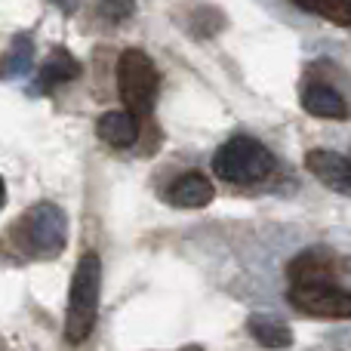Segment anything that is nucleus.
Here are the masks:
<instances>
[{
  "label": "nucleus",
  "instance_id": "f257e3e1",
  "mask_svg": "<svg viewBox=\"0 0 351 351\" xmlns=\"http://www.w3.org/2000/svg\"><path fill=\"white\" fill-rule=\"evenodd\" d=\"M99 296H102V262L96 253H84L74 268L71 290H68L65 311V339L71 346L90 339L99 317Z\"/></svg>",
  "mask_w": 351,
  "mask_h": 351
},
{
  "label": "nucleus",
  "instance_id": "f03ea898",
  "mask_svg": "<svg viewBox=\"0 0 351 351\" xmlns=\"http://www.w3.org/2000/svg\"><path fill=\"white\" fill-rule=\"evenodd\" d=\"M19 250L34 259H56L68 243V219L62 206L56 204H34L12 228Z\"/></svg>",
  "mask_w": 351,
  "mask_h": 351
},
{
  "label": "nucleus",
  "instance_id": "7ed1b4c3",
  "mask_svg": "<svg viewBox=\"0 0 351 351\" xmlns=\"http://www.w3.org/2000/svg\"><path fill=\"white\" fill-rule=\"evenodd\" d=\"M274 170V158L262 142L250 136H231L216 154H213V173L231 185H253L268 179Z\"/></svg>",
  "mask_w": 351,
  "mask_h": 351
},
{
  "label": "nucleus",
  "instance_id": "20e7f679",
  "mask_svg": "<svg viewBox=\"0 0 351 351\" xmlns=\"http://www.w3.org/2000/svg\"><path fill=\"white\" fill-rule=\"evenodd\" d=\"M117 93H121L127 111H133L136 117L152 114L160 93V77L152 56L142 49H123L117 59Z\"/></svg>",
  "mask_w": 351,
  "mask_h": 351
},
{
  "label": "nucleus",
  "instance_id": "39448f33",
  "mask_svg": "<svg viewBox=\"0 0 351 351\" xmlns=\"http://www.w3.org/2000/svg\"><path fill=\"white\" fill-rule=\"evenodd\" d=\"M290 305L324 321H351V290L339 284H290Z\"/></svg>",
  "mask_w": 351,
  "mask_h": 351
},
{
  "label": "nucleus",
  "instance_id": "423d86ee",
  "mask_svg": "<svg viewBox=\"0 0 351 351\" xmlns=\"http://www.w3.org/2000/svg\"><path fill=\"white\" fill-rule=\"evenodd\" d=\"M346 271H348L346 259L330 253V250H302L287 265L290 284H336Z\"/></svg>",
  "mask_w": 351,
  "mask_h": 351
},
{
  "label": "nucleus",
  "instance_id": "0eeeda50",
  "mask_svg": "<svg viewBox=\"0 0 351 351\" xmlns=\"http://www.w3.org/2000/svg\"><path fill=\"white\" fill-rule=\"evenodd\" d=\"M305 167H308L311 176L321 179L327 188L351 197V158L327 152V148H315V152L305 154Z\"/></svg>",
  "mask_w": 351,
  "mask_h": 351
},
{
  "label": "nucleus",
  "instance_id": "6e6552de",
  "mask_svg": "<svg viewBox=\"0 0 351 351\" xmlns=\"http://www.w3.org/2000/svg\"><path fill=\"white\" fill-rule=\"evenodd\" d=\"M167 200L179 210H197L213 200V182L204 173H185L170 182L167 188Z\"/></svg>",
  "mask_w": 351,
  "mask_h": 351
},
{
  "label": "nucleus",
  "instance_id": "1a4fd4ad",
  "mask_svg": "<svg viewBox=\"0 0 351 351\" xmlns=\"http://www.w3.org/2000/svg\"><path fill=\"white\" fill-rule=\"evenodd\" d=\"M96 133L105 145H114V148H127L136 142L139 136V117L133 111H105L96 123Z\"/></svg>",
  "mask_w": 351,
  "mask_h": 351
},
{
  "label": "nucleus",
  "instance_id": "9d476101",
  "mask_svg": "<svg viewBox=\"0 0 351 351\" xmlns=\"http://www.w3.org/2000/svg\"><path fill=\"white\" fill-rule=\"evenodd\" d=\"M302 108L315 117H327V121H342L348 117V105L339 90L327 84H308L302 90Z\"/></svg>",
  "mask_w": 351,
  "mask_h": 351
},
{
  "label": "nucleus",
  "instance_id": "9b49d317",
  "mask_svg": "<svg viewBox=\"0 0 351 351\" xmlns=\"http://www.w3.org/2000/svg\"><path fill=\"white\" fill-rule=\"evenodd\" d=\"M80 77V62L74 59L68 49H53V53L47 56V62L40 65V74H37L34 80V93H47L53 90V86L59 84H68V80Z\"/></svg>",
  "mask_w": 351,
  "mask_h": 351
},
{
  "label": "nucleus",
  "instance_id": "f8f14e48",
  "mask_svg": "<svg viewBox=\"0 0 351 351\" xmlns=\"http://www.w3.org/2000/svg\"><path fill=\"white\" fill-rule=\"evenodd\" d=\"M247 330H250V336H253V342H259L262 348L280 351V348H290L293 346L290 327H287V324H280V321H274V317H268V315H253L247 321Z\"/></svg>",
  "mask_w": 351,
  "mask_h": 351
},
{
  "label": "nucleus",
  "instance_id": "ddd939ff",
  "mask_svg": "<svg viewBox=\"0 0 351 351\" xmlns=\"http://www.w3.org/2000/svg\"><path fill=\"white\" fill-rule=\"evenodd\" d=\"M31 62H34V43L28 34H19L10 49L0 56V77H22L31 71Z\"/></svg>",
  "mask_w": 351,
  "mask_h": 351
},
{
  "label": "nucleus",
  "instance_id": "4468645a",
  "mask_svg": "<svg viewBox=\"0 0 351 351\" xmlns=\"http://www.w3.org/2000/svg\"><path fill=\"white\" fill-rule=\"evenodd\" d=\"M293 3L305 12H315V16L327 19L333 25L351 28V0H293Z\"/></svg>",
  "mask_w": 351,
  "mask_h": 351
},
{
  "label": "nucleus",
  "instance_id": "2eb2a0df",
  "mask_svg": "<svg viewBox=\"0 0 351 351\" xmlns=\"http://www.w3.org/2000/svg\"><path fill=\"white\" fill-rule=\"evenodd\" d=\"M99 12H102V19H108V22H123V19L133 16L136 10V0H96Z\"/></svg>",
  "mask_w": 351,
  "mask_h": 351
},
{
  "label": "nucleus",
  "instance_id": "dca6fc26",
  "mask_svg": "<svg viewBox=\"0 0 351 351\" xmlns=\"http://www.w3.org/2000/svg\"><path fill=\"white\" fill-rule=\"evenodd\" d=\"M53 3L59 6V10H65V12H74V10H77L80 0H53Z\"/></svg>",
  "mask_w": 351,
  "mask_h": 351
},
{
  "label": "nucleus",
  "instance_id": "f3484780",
  "mask_svg": "<svg viewBox=\"0 0 351 351\" xmlns=\"http://www.w3.org/2000/svg\"><path fill=\"white\" fill-rule=\"evenodd\" d=\"M6 204V185H3V179H0V206Z\"/></svg>",
  "mask_w": 351,
  "mask_h": 351
}]
</instances>
